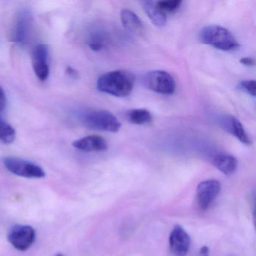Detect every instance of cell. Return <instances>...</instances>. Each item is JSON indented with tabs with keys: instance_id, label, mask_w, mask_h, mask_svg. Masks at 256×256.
<instances>
[{
	"instance_id": "cell-1",
	"label": "cell",
	"mask_w": 256,
	"mask_h": 256,
	"mask_svg": "<svg viewBox=\"0 0 256 256\" xmlns=\"http://www.w3.org/2000/svg\"><path fill=\"white\" fill-rule=\"evenodd\" d=\"M136 77L132 73L116 70L102 74L97 80L96 88L100 92L115 97L128 96L132 92Z\"/></svg>"
},
{
	"instance_id": "cell-2",
	"label": "cell",
	"mask_w": 256,
	"mask_h": 256,
	"mask_svg": "<svg viewBox=\"0 0 256 256\" xmlns=\"http://www.w3.org/2000/svg\"><path fill=\"white\" fill-rule=\"evenodd\" d=\"M199 38L203 44L223 52H232L240 48L239 43L233 34L228 30L218 25L205 26L200 30Z\"/></svg>"
},
{
	"instance_id": "cell-3",
	"label": "cell",
	"mask_w": 256,
	"mask_h": 256,
	"mask_svg": "<svg viewBox=\"0 0 256 256\" xmlns=\"http://www.w3.org/2000/svg\"><path fill=\"white\" fill-rule=\"evenodd\" d=\"M85 125L92 130L109 132H118L121 128V122L110 112L106 110H94L84 118Z\"/></svg>"
},
{
	"instance_id": "cell-4",
	"label": "cell",
	"mask_w": 256,
	"mask_h": 256,
	"mask_svg": "<svg viewBox=\"0 0 256 256\" xmlns=\"http://www.w3.org/2000/svg\"><path fill=\"white\" fill-rule=\"evenodd\" d=\"M6 168L22 178L40 179L46 176V172L38 164L18 157H6L4 158Z\"/></svg>"
},
{
	"instance_id": "cell-5",
	"label": "cell",
	"mask_w": 256,
	"mask_h": 256,
	"mask_svg": "<svg viewBox=\"0 0 256 256\" xmlns=\"http://www.w3.org/2000/svg\"><path fill=\"white\" fill-rule=\"evenodd\" d=\"M144 84L150 90L163 95H172L176 90L174 79L163 70L148 72L144 77Z\"/></svg>"
},
{
	"instance_id": "cell-6",
	"label": "cell",
	"mask_w": 256,
	"mask_h": 256,
	"mask_svg": "<svg viewBox=\"0 0 256 256\" xmlns=\"http://www.w3.org/2000/svg\"><path fill=\"white\" fill-rule=\"evenodd\" d=\"M35 229L30 226L16 224L8 232L10 244L19 251H26L34 244L36 240Z\"/></svg>"
},
{
	"instance_id": "cell-7",
	"label": "cell",
	"mask_w": 256,
	"mask_h": 256,
	"mask_svg": "<svg viewBox=\"0 0 256 256\" xmlns=\"http://www.w3.org/2000/svg\"><path fill=\"white\" fill-rule=\"evenodd\" d=\"M221 190V184L216 180L203 181L198 186L196 196L199 206L206 210L216 200Z\"/></svg>"
},
{
	"instance_id": "cell-8",
	"label": "cell",
	"mask_w": 256,
	"mask_h": 256,
	"mask_svg": "<svg viewBox=\"0 0 256 256\" xmlns=\"http://www.w3.org/2000/svg\"><path fill=\"white\" fill-rule=\"evenodd\" d=\"M48 47L44 44H38L32 50V68L36 76L42 82L47 80L50 74L48 62Z\"/></svg>"
},
{
	"instance_id": "cell-9",
	"label": "cell",
	"mask_w": 256,
	"mask_h": 256,
	"mask_svg": "<svg viewBox=\"0 0 256 256\" xmlns=\"http://www.w3.org/2000/svg\"><path fill=\"white\" fill-rule=\"evenodd\" d=\"M32 16L30 12L23 10L18 13L14 28V41L23 46L29 41L32 30Z\"/></svg>"
},
{
	"instance_id": "cell-10",
	"label": "cell",
	"mask_w": 256,
	"mask_h": 256,
	"mask_svg": "<svg viewBox=\"0 0 256 256\" xmlns=\"http://www.w3.org/2000/svg\"><path fill=\"white\" fill-rule=\"evenodd\" d=\"M169 245L175 256H186L190 247V238L181 226H175L170 232Z\"/></svg>"
},
{
	"instance_id": "cell-11",
	"label": "cell",
	"mask_w": 256,
	"mask_h": 256,
	"mask_svg": "<svg viewBox=\"0 0 256 256\" xmlns=\"http://www.w3.org/2000/svg\"><path fill=\"white\" fill-rule=\"evenodd\" d=\"M120 19L124 28L130 34L139 38H144L146 30L138 16L128 8H124L120 12Z\"/></svg>"
},
{
	"instance_id": "cell-12",
	"label": "cell",
	"mask_w": 256,
	"mask_h": 256,
	"mask_svg": "<svg viewBox=\"0 0 256 256\" xmlns=\"http://www.w3.org/2000/svg\"><path fill=\"white\" fill-rule=\"evenodd\" d=\"M72 146L76 149L88 152H102L108 149V144L104 138L96 134L78 139L72 144Z\"/></svg>"
},
{
	"instance_id": "cell-13",
	"label": "cell",
	"mask_w": 256,
	"mask_h": 256,
	"mask_svg": "<svg viewBox=\"0 0 256 256\" xmlns=\"http://www.w3.org/2000/svg\"><path fill=\"white\" fill-rule=\"evenodd\" d=\"M143 8L150 20L155 26L163 28L167 23V14L160 10L156 1L143 2Z\"/></svg>"
},
{
	"instance_id": "cell-14",
	"label": "cell",
	"mask_w": 256,
	"mask_h": 256,
	"mask_svg": "<svg viewBox=\"0 0 256 256\" xmlns=\"http://www.w3.org/2000/svg\"><path fill=\"white\" fill-rule=\"evenodd\" d=\"M214 164L220 172L226 175H230L238 168V160L233 156L221 154L216 156L214 160Z\"/></svg>"
},
{
	"instance_id": "cell-15",
	"label": "cell",
	"mask_w": 256,
	"mask_h": 256,
	"mask_svg": "<svg viewBox=\"0 0 256 256\" xmlns=\"http://www.w3.org/2000/svg\"><path fill=\"white\" fill-rule=\"evenodd\" d=\"M228 131L233 134L241 143L246 145H251L252 140L248 133L244 128V126L234 116H230L228 124Z\"/></svg>"
},
{
	"instance_id": "cell-16",
	"label": "cell",
	"mask_w": 256,
	"mask_h": 256,
	"mask_svg": "<svg viewBox=\"0 0 256 256\" xmlns=\"http://www.w3.org/2000/svg\"><path fill=\"white\" fill-rule=\"evenodd\" d=\"M127 119L130 122L136 125H144L152 121V116L149 110L138 108L130 110L127 113Z\"/></svg>"
},
{
	"instance_id": "cell-17",
	"label": "cell",
	"mask_w": 256,
	"mask_h": 256,
	"mask_svg": "<svg viewBox=\"0 0 256 256\" xmlns=\"http://www.w3.org/2000/svg\"><path fill=\"white\" fill-rule=\"evenodd\" d=\"M16 138V131L10 124L0 119V142L5 144L13 143Z\"/></svg>"
},
{
	"instance_id": "cell-18",
	"label": "cell",
	"mask_w": 256,
	"mask_h": 256,
	"mask_svg": "<svg viewBox=\"0 0 256 256\" xmlns=\"http://www.w3.org/2000/svg\"><path fill=\"white\" fill-rule=\"evenodd\" d=\"M156 4L160 10L167 14V13L174 12L178 10L182 2L179 0H168V1L164 0V1H158Z\"/></svg>"
},
{
	"instance_id": "cell-19",
	"label": "cell",
	"mask_w": 256,
	"mask_h": 256,
	"mask_svg": "<svg viewBox=\"0 0 256 256\" xmlns=\"http://www.w3.org/2000/svg\"><path fill=\"white\" fill-rule=\"evenodd\" d=\"M256 82L253 80H244L241 82L240 86L242 90L248 92L252 96H256Z\"/></svg>"
},
{
	"instance_id": "cell-20",
	"label": "cell",
	"mask_w": 256,
	"mask_h": 256,
	"mask_svg": "<svg viewBox=\"0 0 256 256\" xmlns=\"http://www.w3.org/2000/svg\"><path fill=\"white\" fill-rule=\"evenodd\" d=\"M6 96L2 86H0V113L5 109L6 106Z\"/></svg>"
},
{
	"instance_id": "cell-21",
	"label": "cell",
	"mask_w": 256,
	"mask_h": 256,
	"mask_svg": "<svg viewBox=\"0 0 256 256\" xmlns=\"http://www.w3.org/2000/svg\"><path fill=\"white\" fill-rule=\"evenodd\" d=\"M240 62L241 64H242V65L250 67L254 66V64H256V62H254V60L252 58H241V59L240 60Z\"/></svg>"
},
{
	"instance_id": "cell-22",
	"label": "cell",
	"mask_w": 256,
	"mask_h": 256,
	"mask_svg": "<svg viewBox=\"0 0 256 256\" xmlns=\"http://www.w3.org/2000/svg\"><path fill=\"white\" fill-rule=\"evenodd\" d=\"M200 256H209V248L206 246L202 247L200 250Z\"/></svg>"
},
{
	"instance_id": "cell-23",
	"label": "cell",
	"mask_w": 256,
	"mask_h": 256,
	"mask_svg": "<svg viewBox=\"0 0 256 256\" xmlns=\"http://www.w3.org/2000/svg\"><path fill=\"white\" fill-rule=\"evenodd\" d=\"M55 256H64V254H61V253H58V254H56Z\"/></svg>"
}]
</instances>
